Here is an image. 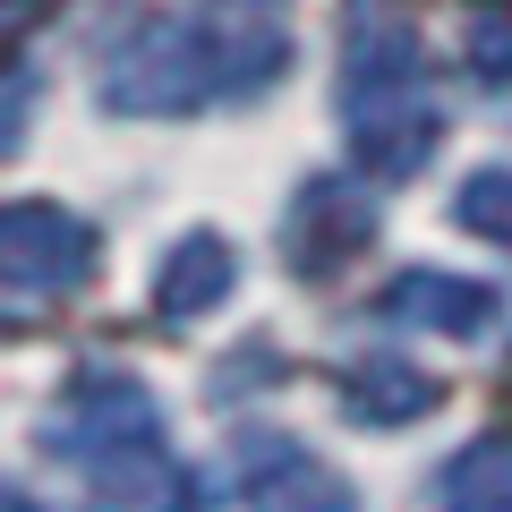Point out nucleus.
Segmentation results:
<instances>
[{
    "label": "nucleus",
    "instance_id": "nucleus-1",
    "mask_svg": "<svg viewBox=\"0 0 512 512\" xmlns=\"http://www.w3.org/2000/svg\"><path fill=\"white\" fill-rule=\"evenodd\" d=\"M291 69V35L265 18H171V9H103L94 86L111 111H197L239 103Z\"/></svg>",
    "mask_w": 512,
    "mask_h": 512
},
{
    "label": "nucleus",
    "instance_id": "nucleus-2",
    "mask_svg": "<svg viewBox=\"0 0 512 512\" xmlns=\"http://www.w3.org/2000/svg\"><path fill=\"white\" fill-rule=\"evenodd\" d=\"M43 444L86 470L94 512H205V478L163 444V410L128 367H86L52 402Z\"/></svg>",
    "mask_w": 512,
    "mask_h": 512
},
{
    "label": "nucleus",
    "instance_id": "nucleus-3",
    "mask_svg": "<svg viewBox=\"0 0 512 512\" xmlns=\"http://www.w3.org/2000/svg\"><path fill=\"white\" fill-rule=\"evenodd\" d=\"M342 137L376 180H410L444 137V103L427 86L419 26L393 0L342 9Z\"/></svg>",
    "mask_w": 512,
    "mask_h": 512
},
{
    "label": "nucleus",
    "instance_id": "nucleus-4",
    "mask_svg": "<svg viewBox=\"0 0 512 512\" xmlns=\"http://www.w3.org/2000/svg\"><path fill=\"white\" fill-rule=\"evenodd\" d=\"M94 274V222H77L69 205H9L0 214V282L18 299H43V291H69V282Z\"/></svg>",
    "mask_w": 512,
    "mask_h": 512
},
{
    "label": "nucleus",
    "instance_id": "nucleus-5",
    "mask_svg": "<svg viewBox=\"0 0 512 512\" xmlns=\"http://www.w3.org/2000/svg\"><path fill=\"white\" fill-rule=\"evenodd\" d=\"M376 316L384 325H410V333H453V342H487L504 333V291L470 274H444V265H410L376 291Z\"/></svg>",
    "mask_w": 512,
    "mask_h": 512
},
{
    "label": "nucleus",
    "instance_id": "nucleus-6",
    "mask_svg": "<svg viewBox=\"0 0 512 512\" xmlns=\"http://www.w3.org/2000/svg\"><path fill=\"white\" fill-rule=\"evenodd\" d=\"M367 231H376V205H367L350 180H308L291 197V214H282V256H291V274L325 282V274H342L350 256L367 248Z\"/></svg>",
    "mask_w": 512,
    "mask_h": 512
},
{
    "label": "nucleus",
    "instance_id": "nucleus-7",
    "mask_svg": "<svg viewBox=\"0 0 512 512\" xmlns=\"http://www.w3.org/2000/svg\"><path fill=\"white\" fill-rule=\"evenodd\" d=\"M333 402H342L350 427H410L444 402V384L419 376L410 359H350L342 384H333Z\"/></svg>",
    "mask_w": 512,
    "mask_h": 512
},
{
    "label": "nucleus",
    "instance_id": "nucleus-8",
    "mask_svg": "<svg viewBox=\"0 0 512 512\" xmlns=\"http://www.w3.org/2000/svg\"><path fill=\"white\" fill-rule=\"evenodd\" d=\"M231 282H239L231 239L222 231H188L180 248L163 256V274H154V316H163V325H197L205 308L231 299Z\"/></svg>",
    "mask_w": 512,
    "mask_h": 512
},
{
    "label": "nucleus",
    "instance_id": "nucleus-9",
    "mask_svg": "<svg viewBox=\"0 0 512 512\" xmlns=\"http://www.w3.org/2000/svg\"><path fill=\"white\" fill-rule=\"evenodd\" d=\"M436 512H512V427H487L436 470Z\"/></svg>",
    "mask_w": 512,
    "mask_h": 512
},
{
    "label": "nucleus",
    "instance_id": "nucleus-10",
    "mask_svg": "<svg viewBox=\"0 0 512 512\" xmlns=\"http://www.w3.org/2000/svg\"><path fill=\"white\" fill-rule=\"evenodd\" d=\"M316 478V461L299 453L291 436H239V487L256 495V504H274L282 487H308Z\"/></svg>",
    "mask_w": 512,
    "mask_h": 512
},
{
    "label": "nucleus",
    "instance_id": "nucleus-11",
    "mask_svg": "<svg viewBox=\"0 0 512 512\" xmlns=\"http://www.w3.org/2000/svg\"><path fill=\"white\" fill-rule=\"evenodd\" d=\"M453 214L470 222L478 239H495V248H512V171L495 163V171H478V180H461Z\"/></svg>",
    "mask_w": 512,
    "mask_h": 512
},
{
    "label": "nucleus",
    "instance_id": "nucleus-12",
    "mask_svg": "<svg viewBox=\"0 0 512 512\" xmlns=\"http://www.w3.org/2000/svg\"><path fill=\"white\" fill-rule=\"evenodd\" d=\"M470 69H478V77H495V86L512 77V9H487V18H470Z\"/></svg>",
    "mask_w": 512,
    "mask_h": 512
},
{
    "label": "nucleus",
    "instance_id": "nucleus-13",
    "mask_svg": "<svg viewBox=\"0 0 512 512\" xmlns=\"http://www.w3.org/2000/svg\"><path fill=\"white\" fill-rule=\"evenodd\" d=\"M291 512H359V504H350V495H333V487H325V495H308V504H291Z\"/></svg>",
    "mask_w": 512,
    "mask_h": 512
}]
</instances>
